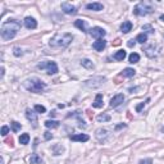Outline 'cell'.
Masks as SVG:
<instances>
[{"label":"cell","mask_w":164,"mask_h":164,"mask_svg":"<svg viewBox=\"0 0 164 164\" xmlns=\"http://www.w3.org/2000/svg\"><path fill=\"white\" fill-rule=\"evenodd\" d=\"M21 30V23L17 19H9L1 24L0 28V34H1V39L4 41H9L10 39L15 37L18 31Z\"/></svg>","instance_id":"1"},{"label":"cell","mask_w":164,"mask_h":164,"mask_svg":"<svg viewBox=\"0 0 164 164\" xmlns=\"http://www.w3.org/2000/svg\"><path fill=\"white\" fill-rule=\"evenodd\" d=\"M23 87L30 92L41 94V92H44V90L46 89V83L44 81H41L40 78L32 77V78H27L26 81H23Z\"/></svg>","instance_id":"2"},{"label":"cell","mask_w":164,"mask_h":164,"mask_svg":"<svg viewBox=\"0 0 164 164\" xmlns=\"http://www.w3.org/2000/svg\"><path fill=\"white\" fill-rule=\"evenodd\" d=\"M73 36L71 34H56L53 39L50 40L49 45L54 49H64L72 42Z\"/></svg>","instance_id":"3"},{"label":"cell","mask_w":164,"mask_h":164,"mask_svg":"<svg viewBox=\"0 0 164 164\" xmlns=\"http://www.w3.org/2000/svg\"><path fill=\"white\" fill-rule=\"evenodd\" d=\"M37 68H39V69H45L46 73H48L49 76L58 73V65H56V63L53 62V60H44V62H41V63L37 64Z\"/></svg>","instance_id":"4"},{"label":"cell","mask_w":164,"mask_h":164,"mask_svg":"<svg viewBox=\"0 0 164 164\" xmlns=\"http://www.w3.org/2000/svg\"><path fill=\"white\" fill-rule=\"evenodd\" d=\"M153 7L149 4V3H140V4H137L135 8H133V13H135L136 15H146L149 14V13H153Z\"/></svg>","instance_id":"5"},{"label":"cell","mask_w":164,"mask_h":164,"mask_svg":"<svg viewBox=\"0 0 164 164\" xmlns=\"http://www.w3.org/2000/svg\"><path fill=\"white\" fill-rule=\"evenodd\" d=\"M105 81H106L105 77L97 76V77H94V78H91V80H87L86 82H85V85H86L87 87H90V89H96V87L101 86Z\"/></svg>","instance_id":"6"},{"label":"cell","mask_w":164,"mask_h":164,"mask_svg":"<svg viewBox=\"0 0 164 164\" xmlns=\"http://www.w3.org/2000/svg\"><path fill=\"white\" fill-rule=\"evenodd\" d=\"M95 136H96V140L99 142H106L109 140V137H110V133L105 128H99L96 131V133H95Z\"/></svg>","instance_id":"7"},{"label":"cell","mask_w":164,"mask_h":164,"mask_svg":"<svg viewBox=\"0 0 164 164\" xmlns=\"http://www.w3.org/2000/svg\"><path fill=\"white\" fill-rule=\"evenodd\" d=\"M90 35H91L94 39H96V40H100V39H103L104 36L106 35V31L104 28H101V27H92L91 30H90Z\"/></svg>","instance_id":"8"},{"label":"cell","mask_w":164,"mask_h":164,"mask_svg":"<svg viewBox=\"0 0 164 164\" xmlns=\"http://www.w3.org/2000/svg\"><path fill=\"white\" fill-rule=\"evenodd\" d=\"M26 118L32 123V127L37 128V113L36 112L30 109V108H27L26 109Z\"/></svg>","instance_id":"9"},{"label":"cell","mask_w":164,"mask_h":164,"mask_svg":"<svg viewBox=\"0 0 164 164\" xmlns=\"http://www.w3.org/2000/svg\"><path fill=\"white\" fill-rule=\"evenodd\" d=\"M123 101H124V96H123V94H118V95H116V96L112 97L109 104H110L112 108H117V106H119Z\"/></svg>","instance_id":"10"},{"label":"cell","mask_w":164,"mask_h":164,"mask_svg":"<svg viewBox=\"0 0 164 164\" xmlns=\"http://www.w3.org/2000/svg\"><path fill=\"white\" fill-rule=\"evenodd\" d=\"M62 10L65 14H76L77 13L76 8L72 4H69V3H62Z\"/></svg>","instance_id":"11"},{"label":"cell","mask_w":164,"mask_h":164,"mask_svg":"<svg viewBox=\"0 0 164 164\" xmlns=\"http://www.w3.org/2000/svg\"><path fill=\"white\" fill-rule=\"evenodd\" d=\"M69 138L72 141H78V142H86V141L90 140V137L85 133H78V135H72L69 136Z\"/></svg>","instance_id":"12"},{"label":"cell","mask_w":164,"mask_h":164,"mask_svg":"<svg viewBox=\"0 0 164 164\" xmlns=\"http://www.w3.org/2000/svg\"><path fill=\"white\" fill-rule=\"evenodd\" d=\"M24 27L28 30H35L37 27V22L35 18L32 17H27L26 19H24Z\"/></svg>","instance_id":"13"},{"label":"cell","mask_w":164,"mask_h":164,"mask_svg":"<svg viewBox=\"0 0 164 164\" xmlns=\"http://www.w3.org/2000/svg\"><path fill=\"white\" fill-rule=\"evenodd\" d=\"M86 9L94 10V12H100V10L104 9V5L101 3H90V4L86 5Z\"/></svg>","instance_id":"14"},{"label":"cell","mask_w":164,"mask_h":164,"mask_svg":"<svg viewBox=\"0 0 164 164\" xmlns=\"http://www.w3.org/2000/svg\"><path fill=\"white\" fill-rule=\"evenodd\" d=\"M105 45H106V41L104 39H100V40H96L94 44H92V48L97 51H103L105 49Z\"/></svg>","instance_id":"15"},{"label":"cell","mask_w":164,"mask_h":164,"mask_svg":"<svg viewBox=\"0 0 164 164\" xmlns=\"http://www.w3.org/2000/svg\"><path fill=\"white\" fill-rule=\"evenodd\" d=\"M131 30H132V23H131L130 21H126L121 24V31L123 34H128Z\"/></svg>","instance_id":"16"},{"label":"cell","mask_w":164,"mask_h":164,"mask_svg":"<svg viewBox=\"0 0 164 164\" xmlns=\"http://www.w3.org/2000/svg\"><path fill=\"white\" fill-rule=\"evenodd\" d=\"M135 75H136V71L133 69V68H124V69H123V72H122L123 77H128V78L133 77Z\"/></svg>","instance_id":"17"},{"label":"cell","mask_w":164,"mask_h":164,"mask_svg":"<svg viewBox=\"0 0 164 164\" xmlns=\"http://www.w3.org/2000/svg\"><path fill=\"white\" fill-rule=\"evenodd\" d=\"M92 106H94V108H103V95L101 94L96 95L95 101L92 103Z\"/></svg>","instance_id":"18"},{"label":"cell","mask_w":164,"mask_h":164,"mask_svg":"<svg viewBox=\"0 0 164 164\" xmlns=\"http://www.w3.org/2000/svg\"><path fill=\"white\" fill-rule=\"evenodd\" d=\"M144 51H145V54H146V56H149V58H154V56H157L154 46H147V48H145Z\"/></svg>","instance_id":"19"},{"label":"cell","mask_w":164,"mask_h":164,"mask_svg":"<svg viewBox=\"0 0 164 164\" xmlns=\"http://www.w3.org/2000/svg\"><path fill=\"white\" fill-rule=\"evenodd\" d=\"M75 26L77 27V28H80L82 32H87V30H86V22H85V21H82V19L75 21Z\"/></svg>","instance_id":"20"},{"label":"cell","mask_w":164,"mask_h":164,"mask_svg":"<svg viewBox=\"0 0 164 164\" xmlns=\"http://www.w3.org/2000/svg\"><path fill=\"white\" fill-rule=\"evenodd\" d=\"M81 65H82V67H85V68H87V69H94V68H95L94 63L90 60V59H82Z\"/></svg>","instance_id":"21"},{"label":"cell","mask_w":164,"mask_h":164,"mask_svg":"<svg viewBox=\"0 0 164 164\" xmlns=\"http://www.w3.org/2000/svg\"><path fill=\"white\" fill-rule=\"evenodd\" d=\"M44 160L41 159V157H39L37 154H32L30 158V163L31 164H42Z\"/></svg>","instance_id":"22"},{"label":"cell","mask_w":164,"mask_h":164,"mask_svg":"<svg viewBox=\"0 0 164 164\" xmlns=\"http://www.w3.org/2000/svg\"><path fill=\"white\" fill-rule=\"evenodd\" d=\"M59 124H60V122H58V121H50V119H48V121L45 122V127L46 128H58Z\"/></svg>","instance_id":"23"},{"label":"cell","mask_w":164,"mask_h":164,"mask_svg":"<svg viewBox=\"0 0 164 164\" xmlns=\"http://www.w3.org/2000/svg\"><path fill=\"white\" fill-rule=\"evenodd\" d=\"M126 55H127V54H126L124 50H118L116 54H114V59H116V60H118V62H122L123 59L126 58Z\"/></svg>","instance_id":"24"},{"label":"cell","mask_w":164,"mask_h":164,"mask_svg":"<svg viewBox=\"0 0 164 164\" xmlns=\"http://www.w3.org/2000/svg\"><path fill=\"white\" fill-rule=\"evenodd\" d=\"M18 141H19V144H22V145H27L30 142V135L28 133H22Z\"/></svg>","instance_id":"25"},{"label":"cell","mask_w":164,"mask_h":164,"mask_svg":"<svg viewBox=\"0 0 164 164\" xmlns=\"http://www.w3.org/2000/svg\"><path fill=\"white\" fill-rule=\"evenodd\" d=\"M136 41L140 44H145L147 41V35L145 34V32H141V34L137 35V37H136Z\"/></svg>","instance_id":"26"},{"label":"cell","mask_w":164,"mask_h":164,"mask_svg":"<svg viewBox=\"0 0 164 164\" xmlns=\"http://www.w3.org/2000/svg\"><path fill=\"white\" fill-rule=\"evenodd\" d=\"M128 60H130V63L135 64V63H137L138 60H140V55H138L137 53H132L130 56H128Z\"/></svg>","instance_id":"27"},{"label":"cell","mask_w":164,"mask_h":164,"mask_svg":"<svg viewBox=\"0 0 164 164\" xmlns=\"http://www.w3.org/2000/svg\"><path fill=\"white\" fill-rule=\"evenodd\" d=\"M96 121L97 122H109L110 121V116L109 114H99L96 117Z\"/></svg>","instance_id":"28"},{"label":"cell","mask_w":164,"mask_h":164,"mask_svg":"<svg viewBox=\"0 0 164 164\" xmlns=\"http://www.w3.org/2000/svg\"><path fill=\"white\" fill-rule=\"evenodd\" d=\"M10 126H12V131H13V132H18V131H21V128H22L21 123L15 122V121H13L12 123H10Z\"/></svg>","instance_id":"29"},{"label":"cell","mask_w":164,"mask_h":164,"mask_svg":"<svg viewBox=\"0 0 164 164\" xmlns=\"http://www.w3.org/2000/svg\"><path fill=\"white\" fill-rule=\"evenodd\" d=\"M35 112H36V113H46V108L44 105H40V104H36V105H35Z\"/></svg>","instance_id":"30"},{"label":"cell","mask_w":164,"mask_h":164,"mask_svg":"<svg viewBox=\"0 0 164 164\" xmlns=\"http://www.w3.org/2000/svg\"><path fill=\"white\" fill-rule=\"evenodd\" d=\"M142 31H146V32H149V34H154V28L151 27V24H144Z\"/></svg>","instance_id":"31"},{"label":"cell","mask_w":164,"mask_h":164,"mask_svg":"<svg viewBox=\"0 0 164 164\" xmlns=\"http://www.w3.org/2000/svg\"><path fill=\"white\" fill-rule=\"evenodd\" d=\"M13 54H14L15 56H21L23 53H22V49H19V48H14V49H13Z\"/></svg>","instance_id":"32"},{"label":"cell","mask_w":164,"mask_h":164,"mask_svg":"<svg viewBox=\"0 0 164 164\" xmlns=\"http://www.w3.org/2000/svg\"><path fill=\"white\" fill-rule=\"evenodd\" d=\"M8 133H9V127H8V126H3V127H1V135L7 136Z\"/></svg>","instance_id":"33"},{"label":"cell","mask_w":164,"mask_h":164,"mask_svg":"<svg viewBox=\"0 0 164 164\" xmlns=\"http://www.w3.org/2000/svg\"><path fill=\"white\" fill-rule=\"evenodd\" d=\"M149 101H150V99H147V100H146V103H149ZM146 103H141V104H138V105L136 106V110H137V112H141V110H142V108L145 106V104H146Z\"/></svg>","instance_id":"34"},{"label":"cell","mask_w":164,"mask_h":164,"mask_svg":"<svg viewBox=\"0 0 164 164\" xmlns=\"http://www.w3.org/2000/svg\"><path fill=\"white\" fill-rule=\"evenodd\" d=\"M138 164H153V159H150V158H146V159H142L138 162Z\"/></svg>","instance_id":"35"},{"label":"cell","mask_w":164,"mask_h":164,"mask_svg":"<svg viewBox=\"0 0 164 164\" xmlns=\"http://www.w3.org/2000/svg\"><path fill=\"white\" fill-rule=\"evenodd\" d=\"M44 138H45V140H51V138H53V135H51L50 132H49V131H46L45 133H44Z\"/></svg>","instance_id":"36"},{"label":"cell","mask_w":164,"mask_h":164,"mask_svg":"<svg viewBox=\"0 0 164 164\" xmlns=\"http://www.w3.org/2000/svg\"><path fill=\"white\" fill-rule=\"evenodd\" d=\"M135 44H136V40L131 39V40H128L127 45H128V48H133V46H135Z\"/></svg>","instance_id":"37"},{"label":"cell","mask_w":164,"mask_h":164,"mask_svg":"<svg viewBox=\"0 0 164 164\" xmlns=\"http://www.w3.org/2000/svg\"><path fill=\"white\" fill-rule=\"evenodd\" d=\"M126 127V124H118V126H116V131H118V130H121V128H124Z\"/></svg>","instance_id":"38"},{"label":"cell","mask_w":164,"mask_h":164,"mask_svg":"<svg viewBox=\"0 0 164 164\" xmlns=\"http://www.w3.org/2000/svg\"><path fill=\"white\" fill-rule=\"evenodd\" d=\"M4 73H5V69H4V67H1V78L4 77Z\"/></svg>","instance_id":"39"},{"label":"cell","mask_w":164,"mask_h":164,"mask_svg":"<svg viewBox=\"0 0 164 164\" xmlns=\"http://www.w3.org/2000/svg\"><path fill=\"white\" fill-rule=\"evenodd\" d=\"M159 18H160V21H163V22H164V14H162Z\"/></svg>","instance_id":"40"},{"label":"cell","mask_w":164,"mask_h":164,"mask_svg":"<svg viewBox=\"0 0 164 164\" xmlns=\"http://www.w3.org/2000/svg\"><path fill=\"white\" fill-rule=\"evenodd\" d=\"M163 131H164V127H163Z\"/></svg>","instance_id":"41"}]
</instances>
